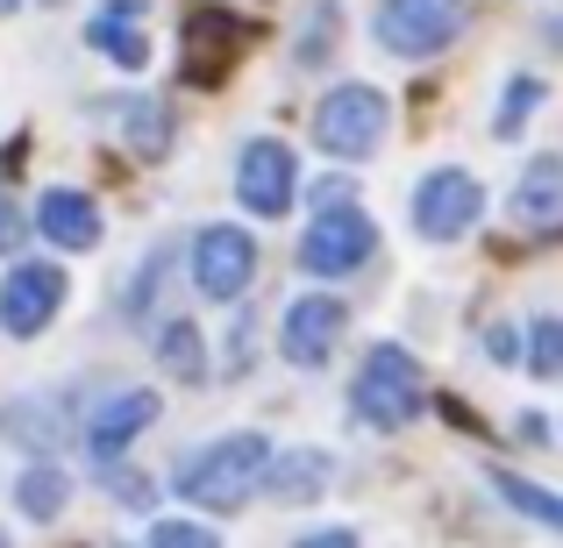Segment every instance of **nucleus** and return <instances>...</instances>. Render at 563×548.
I'll return each mask as SVG.
<instances>
[{"instance_id":"2f4dec72","label":"nucleus","mask_w":563,"mask_h":548,"mask_svg":"<svg viewBox=\"0 0 563 548\" xmlns=\"http://www.w3.org/2000/svg\"><path fill=\"white\" fill-rule=\"evenodd\" d=\"M51 8H57V0H51Z\"/></svg>"},{"instance_id":"412c9836","label":"nucleus","mask_w":563,"mask_h":548,"mask_svg":"<svg viewBox=\"0 0 563 548\" xmlns=\"http://www.w3.org/2000/svg\"><path fill=\"white\" fill-rule=\"evenodd\" d=\"M542 100H550V86H542L536 71H514L507 93H499V108H493V136H499V143H514V136L528 128V114L542 108Z\"/></svg>"},{"instance_id":"6ab92c4d","label":"nucleus","mask_w":563,"mask_h":548,"mask_svg":"<svg viewBox=\"0 0 563 548\" xmlns=\"http://www.w3.org/2000/svg\"><path fill=\"white\" fill-rule=\"evenodd\" d=\"M335 36H343V8H335V0H307V8H300V43H292V65L314 71L321 57L335 51Z\"/></svg>"},{"instance_id":"20e7f679","label":"nucleus","mask_w":563,"mask_h":548,"mask_svg":"<svg viewBox=\"0 0 563 548\" xmlns=\"http://www.w3.org/2000/svg\"><path fill=\"white\" fill-rule=\"evenodd\" d=\"M464 29H471V0H378L372 14V43L385 57H407V65L442 57Z\"/></svg>"},{"instance_id":"c756f323","label":"nucleus","mask_w":563,"mask_h":548,"mask_svg":"<svg viewBox=\"0 0 563 548\" xmlns=\"http://www.w3.org/2000/svg\"><path fill=\"white\" fill-rule=\"evenodd\" d=\"M0 14H22V0H0Z\"/></svg>"},{"instance_id":"4468645a","label":"nucleus","mask_w":563,"mask_h":548,"mask_svg":"<svg viewBox=\"0 0 563 548\" xmlns=\"http://www.w3.org/2000/svg\"><path fill=\"white\" fill-rule=\"evenodd\" d=\"M143 22H151V0H100V8L86 14V43H93L114 71H143V65H151V36H143Z\"/></svg>"},{"instance_id":"a878e982","label":"nucleus","mask_w":563,"mask_h":548,"mask_svg":"<svg viewBox=\"0 0 563 548\" xmlns=\"http://www.w3.org/2000/svg\"><path fill=\"white\" fill-rule=\"evenodd\" d=\"M485 357H493L499 370L521 364V328H514V321H493V328H485Z\"/></svg>"},{"instance_id":"1a4fd4ad","label":"nucleus","mask_w":563,"mask_h":548,"mask_svg":"<svg viewBox=\"0 0 563 548\" xmlns=\"http://www.w3.org/2000/svg\"><path fill=\"white\" fill-rule=\"evenodd\" d=\"M350 335V300H335V292H300V300L278 314V357L292 370H321L343 349Z\"/></svg>"},{"instance_id":"a211bd4d","label":"nucleus","mask_w":563,"mask_h":548,"mask_svg":"<svg viewBox=\"0 0 563 548\" xmlns=\"http://www.w3.org/2000/svg\"><path fill=\"white\" fill-rule=\"evenodd\" d=\"M14 506H22L29 521H57V513L71 506V470L57 463V456H29L22 484H14Z\"/></svg>"},{"instance_id":"ddd939ff","label":"nucleus","mask_w":563,"mask_h":548,"mask_svg":"<svg viewBox=\"0 0 563 548\" xmlns=\"http://www.w3.org/2000/svg\"><path fill=\"white\" fill-rule=\"evenodd\" d=\"M250 51V29L235 22V14H221V8H200V14H186V43H179V65H186V79L192 86H214V79H229V65Z\"/></svg>"},{"instance_id":"f257e3e1","label":"nucleus","mask_w":563,"mask_h":548,"mask_svg":"<svg viewBox=\"0 0 563 548\" xmlns=\"http://www.w3.org/2000/svg\"><path fill=\"white\" fill-rule=\"evenodd\" d=\"M264 470H272V435L235 427V435H214V441H200V449H186L179 470H172V484L207 513H243L250 499L264 492Z\"/></svg>"},{"instance_id":"2eb2a0df","label":"nucleus","mask_w":563,"mask_h":548,"mask_svg":"<svg viewBox=\"0 0 563 548\" xmlns=\"http://www.w3.org/2000/svg\"><path fill=\"white\" fill-rule=\"evenodd\" d=\"M335 478V456L329 449H272V470H264V492L272 506H314Z\"/></svg>"},{"instance_id":"9d476101","label":"nucleus","mask_w":563,"mask_h":548,"mask_svg":"<svg viewBox=\"0 0 563 548\" xmlns=\"http://www.w3.org/2000/svg\"><path fill=\"white\" fill-rule=\"evenodd\" d=\"M235 200L257 221L292 214V200H300V165H292V150L278 136H250L243 150H235Z\"/></svg>"},{"instance_id":"4be33fe9","label":"nucleus","mask_w":563,"mask_h":548,"mask_svg":"<svg viewBox=\"0 0 563 548\" xmlns=\"http://www.w3.org/2000/svg\"><path fill=\"white\" fill-rule=\"evenodd\" d=\"M108 114H122V122H129V143H136L143 157H165L172 150V114L157 108V100H122V108H108Z\"/></svg>"},{"instance_id":"0eeeda50","label":"nucleus","mask_w":563,"mask_h":548,"mask_svg":"<svg viewBox=\"0 0 563 548\" xmlns=\"http://www.w3.org/2000/svg\"><path fill=\"white\" fill-rule=\"evenodd\" d=\"M300 271L307 278H350V271H364V264L378 257V221L372 214H357V206H329V214H314V228L300 235Z\"/></svg>"},{"instance_id":"7ed1b4c3","label":"nucleus","mask_w":563,"mask_h":548,"mask_svg":"<svg viewBox=\"0 0 563 548\" xmlns=\"http://www.w3.org/2000/svg\"><path fill=\"white\" fill-rule=\"evenodd\" d=\"M385 136H393V100H385L378 86L343 79L314 100V143L329 157H343V165H372L385 150Z\"/></svg>"},{"instance_id":"f8f14e48","label":"nucleus","mask_w":563,"mask_h":548,"mask_svg":"<svg viewBox=\"0 0 563 548\" xmlns=\"http://www.w3.org/2000/svg\"><path fill=\"white\" fill-rule=\"evenodd\" d=\"M36 235H43L51 249L86 257V249L108 243V214H100V200H93V192H79V186H43V200H36Z\"/></svg>"},{"instance_id":"9b49d317","label":"nucleus","mask_w":563,"mask_h":548,"mask_svg":"<svg viewBox=\"0 0 563 548\" xmlns=\"http://www.w3.org/2000/svg\"><path fill=\"white\" fill-rule=\"evenodd\" d=\"M157 413H165V406H157V392H151V384H122V392H108L93 413H86V456H93L100 470H108V463H122V449H129V441L157 427Z\"/></svg>"},{"instance_id":"dca6fc26","label":"nucleus","mask_w":563,"mask_h":548,"mask_svg":"<svg viewBox=\"0 0 563 548\" xmlns=\"http://www.w3.org/2000/svg\"><path fill=\"white\" fill-rule=\"evenodd\" d=\"M507 214L521 221V228H556V221H563V157H556V150L528 157V171L514 179Z\"/></svg>"},{"instance_id":"aec40b11","label":"nucleus","mask_w":563,"mask_h":548,"mask_svg":"<svg viewBox=\"0 0 563 548\" xmlns=\"http://www.w3.org/2000/svg\"><path fill=\"white\" fill-rule=\"evenodd\" d=\"M157 364H165L179 384H200V378H207V343H200V328H192V321H165V328H157Z\"/></svg>"},{"instance_id":"39448f33","label":"nucleus","mask_w":563,"mask_h":548,"mask_svg":"<svg viewBox=\"0 0 563 548\" xmlns=\"http://www.w3.org/2000/svg\"><path fill=\"white\" fill-rule=\"evenodd\" d=\"M485 221V179L464 165H435L413 186V235L421 243H464Z\"/></svg>"},{"instance_id":"c85d7f7f","label":"nucleus","mask_w":563,"mask_h":548,"mask_svg":"<svg viewBox=\"0 0 563 548\" xmlns=\"http://www.w3.org/2000/svg\"><path fill=\"white\" fill-rule=\"evenodd\" d=\"M292 548H364V541H357V527H314V535H300Z\"/></svg>"},{"instance_id":"f3484780","label":"nucleus","mask_w":563,"mask_h":548,"mask_svg":"<svg viewBox=\"0 0 563 548\" xmlns=\"http://www.w3.org/2000/svg\"><path fill=\"white\" fill-rule=\"evenodd\" d=\"M485 484H493V499L499 506H514L521 521H536V527H550V535H563V492H550V484H536V478H521V470H485Z\"/></svg>"},{"instance_id":"393cba45","label":"nucleus","mask_w":563,"mask_h":548,"mask_svg":"<svg viewBox=\"0 0 563 548\" xmlns=\"http://www.w3.org/2000/svg\"><path fill=\"white\" fill-rule=\"evenodd\" d=\"M165 271H172V249H151V257H143V278H136V292H129V314H143V300H151V292L165 286Z\"/></svg>"},{"instance_id":"f03ea898","label":"nucleus","mask_w":563,"mask_h":548,"mask_svg":"<svg viewBox=\"0 0 563 548\" xmlns=\"http://www.w3.org/2000/svg\"><path fill=\"white\" fill-rule=\"evenodd\" d=\"M421 406H428V378H421V364H413L399 343H378L372 357L357 364V378H350V413H357L364 427H378V435L413 427Z\"/></svg>"},{"instance_id":"cd10ccee","label":"nucleus","mask_w":563,"mask_h":548,"mask_svg":"<svg viewBox=\"0 0 563 548\" xmlns=\"http://www.w3.org/2000/svg\"><path fill=\"white\" fill-rule=\"evenodd\" d=\"M22 235H29V221H22V206L8 200V192H0V257H14V249H22Z\"/></svg>"},{"instance_id":"7c9ffc66","label":"nucleus","mask_w":563,"mask_h":548,"mask_svg":"<svg viewBox=\"0 0 563 548\" xmlns=\"http://www.w3.org/2000/svg\"><path fill=\"white\" fill-rule=\"evenodd\" d=\"M0 548H14V541H8V527H0Z\"/></svg>"},{"instance_id":"5701e85b","label":"nucleus","mask_w":563,"mask_h":548,"mask_svg":"<svg viewBox=\"0 0 563 548\" xmlns=\"http://www.w3.org/2000/svg\"><path fill=\"white\" fill-rule=\"evenodd\" d=\"M521 364L536 378H563V314H536L521 335Z\"/></svg>"},{"instance_id":"bb28decb","label":"nucleus","mask_w":563,"mask_h":548,"mask_svg":"<svg viewBox=\"0 0 563 548\" xmlns=\"http://www.w3.org/2000/svg\"><path fill=\"white\" fill-rule=\"evenodd\" d=\"M100 478H108V492L122 499V506H151V478H129V463H108Z\"/></svg>"},{"instance_id":"423d86ee","label":"nucleus","mask_w":563,"mask_h":548,"mask_svg":"<svg viewBox=\"0 0 563 548\" xmlns=\"http://www.w3.org/2000/svg\"><path fill=\"white\" fill-rule=\"evenodd\" d=\"M186 271H192V292H200V300L235 306L250 292V278H257V243H250V228H235V221H207L186 249Z\"/></svg>"},{"instance_id":"b1692460","label":"nucleus","mask_w":563,"mask_h":548,"mask_svg":"<svg viewBox=\"0 0 563 548\" xmlns=\"http://www.w3.org/2000/svg\"><path fill=\"white\" fill-rule=\"evenodd\" d=\"M143 548H221V535L214 527H200V521H179V513H172V521H151V541Z\"/></svg>"},{"instance_id":"6e6552de","label":"nucleus","mask_w":563,"mask_h":548,"mask_svg":"<svg viewBox=\"0 0 563 548\" xmlns=\"http://www.w3.org/2000/svg\"><path fill=\"white\" fill-rule=\"evenodd\" d=\"M65 300H71V278H65V264L22 257L8 278H0V328H8L14 343H36V335L51 328L57 314H65Z\"/></svg>"}]
</instances>
